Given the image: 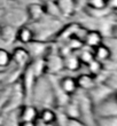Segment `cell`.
Returning <instances> with one entry per match:
<instances>
[{
  "label": "cell",
  "mask_w": 117,
  "mask_h": 126,
  "mask_svg": "<svg viewBox=\"0 0 117 126\" xmlns=\"http://www.w3.org/2000/svg\"><path fill=\"white\" fill-rule=\"evenodd\" d=\"M17 111L18 122H34L38 118V109L32 104H22Z\"/></svg>",
  "instance_id": "8992f818"
},
{
  "label": "cell",
  "mask_w": 117,
  "mask_h": 126,
  "mask_svg": "<svg viewBox=\"0 0 117 126\" xmlns=\"http://www.w3.org/2000/svg\"><path fill=\"white\" fill-rule=\"evenodd\" d=\"M12 62L10 53L5 48H0V68H8Z\"/></svg>",
  "instance_id": "cb8c5ba5"
},
{
  "label": "cell",
  "mask_w": 117,
  "mask_h": 126,
  "mask_svg": "<svg viewBox=\"0 0 117 126\" xmlns=\"http://www.w3.org/2000/svg\"><path fill=\"white\" fill-rule=\"evenodd\" d=\"M45 62V73L46 75H57L63 70V60L57 49L48 47L47 52L43 56Z\"/></svg>",
  "instance_id": "7a4b0ae2"
},
{
  "label": "cell",
  "mask_w": 117,
  "mask_h": 126,
  "mask_svg": "<svg viewBox=\"0 0 117 126\" xmlns=\"http://www.w3.org/2000/svg\"><path fill=\"white\" fill-rule=\"evenodd\" d=\"M3 120H5V115L0 112V126H2L3 124Z\"/></svg>",
  "instance_id": "f1b7e54d"
},
{
  "label": "cell",
  "mask_w": 117,
  "mask_h": 126,
  "mask_svg": "<svg viewBox=\"0 0 117 126\" xmlns=\"http://www.w3.org/2000/svg\"><path fill=\"white\" fill-rule=\"evenodd\" d=\"M43 6H44V10H45V15L46 16L55 18V20H61L62 18L61 12L59 9V7H57V3L55 0H45Z\"/></svg>",
  "instance_id": "e0dca14e"
},
{
  "label": "cell",
  "mask_w": 117,
  "mask_h": 126,
  "mask_svg": "<svg viewBox=\"0 0 117 126\" xmlns=\"http://www.w3.org/2000/svg\"><path fill=\"white\" fill-rule=\"evenodd\" d=\"M62 110L68 116V118H80V110H79L78 102L75 99H72V96L66 103V106L62 108Z\"/></svg>",
  "instance_id": "d6986e66"
},
{
  "label": "cell",
  "mask_w": 117,
  "mask_h": 126,
  "mask_svg": "<svg viewBox=\"0 0 117 126\" xmlns=\"http://www.w3.org/2000/svg\"><path fill=\"white\" fill-rule=\"evenodd\" d=\"M20 3L17 0H0V10L6 12V10L13 9V8H18Z\"/></svg>",
  "instance_id": "d4e9b609"
},
{
  "label": "cell",
  "mask_w": 117,
  "mask_h": 126,
  "mask_svg": "<svg viewBox=\"0 0 117 126\" xmlns=\"http://www.w3.org/2000/svg\"><path fill=\"white\" fill-rule=\"evenodd\" d=\"M59 86L61 91L68 96H72L77 93L78 87L76 83V78L71 76H64L61 79H59Z\"/></svg>",
  "instance_id": "30bf717a"
},
{
  "label": "cell",
  "mask_w": 117,
  "mask_h": 126,
  "mask_svg": "<svg viewBox=\"0 0 117 126\" xmlns=\"http://www.w3.org/2000/svg\"><path fill=\"white\" fill-rule=\"evenodd\" d=\"M16 32L17 28L6 23L1 24L0 25V40L7 45H10L16 40Z\"/></svg>",
  "instance_id": "7c38bea8"
},
{
  "label": "cell",
  "mask_w": 117,
  "mask_h": 126,
  "mask_svg": "<svg viewBox=\"0 0 117 126\" xmlns=\"http://www.w3.org/2000/svg\"><path fill=\"white\" fill-rule=\"evenodd\" d=\"M114 92L115 91H111L110 88H108L104 84L98 81V83L95 84V86L87 92V96L90 97L92 103L95 104V103H98L99 101H101V100H103L104 97H107L108 95H110V94L114 93Z\"/></svg>",
  "instance_id": "5b68a950"
},
{
  "label": "cell",
  "mask_w": 117,
  "mask_h": 126,
  "mask_svg": "<svg viewBox=\"0 0 117 126\" xmlns=\"http://www.w3.org/2000/svg\"><path fill=\"white\" fill-rule=\"evenodd\" d=\"M92 52H93L94 60L99 61L100 63H104L106 61L110 60V59H114V54L110 50V48L107 45H104L103 43L101 44V45H99V46H97L95 48H93Z\"/></svg>",
  "instance_id": "5bb4252c"
},
{
  "label": "cell",
  "mask_w": 117,
  "mask_h": 126,
  "mask_svg": "<svg viewBox=\"0 0 117 126\" xmlns=\"http://www.w3.org/2000/svg\"><path fill=\"white\" fill-rule=\"evenodd\" d=\"M2 20H6V24L13 25L15 28H20L24 25V22L28 21L27 13L22 12L18 8H13V9L6 10L2 14Z\"/></svg>",
  "instance_id": "3957f363"
},
{
  "label": "cell",
  "mask_w": 117,
  "mask_h": 126,
  "mask_svg": "<svg viewBox=\"0 0 117 126\" xmlns=\"http://www.w3.org/2000/svg\"><path fill=\"white\" fill-rule=\"evenodd\" d=\"M62 60H63V69H67L68 71H71V72L78 71L80 66L83 65L76 52H70V53L66 54L64 56H62Z\"/></svg>",
  "instance_id": "4fadbf2b"
},
{
  "label": "cell",
  "mask_w": 117,
  "mask_h": 126,
  "mask_svg": "<svg viewBox=\"0 0 117 126\" xmlns=\"http://www.w3.org/2000/svg\"><path fill=\"white\" fill-rule=\"evenodd\" d=\"M102 43H103V37L99 30H87L83 38V45L91 49L95 48Z\"/></svg>",
  "instance_id": "ba28073f"
},
{
  "label": "cell",
  "mask_w": 117,
  "mask_h": 126,
  "mask_svg": "<svg viewBox=\"0 0 117 126\" xmlns=\"http://www.w3.org/2000/svg\"><path fill=\"white\" fill-rule=\"evenodd\" d=\"M76 83H77L78 90L88 92L91 88H93L95 86V84L98 83L97 78L91 75V73H80L76 77Z\"/></svg>",
  "instance_id": "8fae6325"
},
{
  "label": "cell",
  "mask_w": 117,
  "mask_h": 126,
  "mask_svg": "<svg viewBox=\"0 0 117 126\" xmlns=\"http://www.w3.org/2000/svg\"><path fill=\"white\" fill-rule=\"evenodd\" d=\"M55 118H56V112L50 107H44L40 111H38V119L46 125L55 124Z\"/></svg>",
  "instance_id": "ac0fdd59"
},
{
  "label": "cell",
  "mask_w": 117,
  "mask_h": 126,
  "mask_svg": "<svg viewBox=\"0 0 117 126\" xmlns=\"http://www.w3.org/2000/svg\"><path fill=\"white\" fill-rule=\"evenodd\" d=\"M16 40H18L21 44H24V45H28L29 43H31L32 40H34V34L32 29L29 25H25V24L17 28Z\"/></svg>",
  "instance_id": "2e32d148"
},
{
  "label": "cell",
  "mask_w": 117,
  "mask_h": 126,
  "mask_svg": "<svg viewBox=\"0 0 117 126\" xmlns=\"http://www.w3.org/2000/svg\"><path fill=\"white\" fill-rule=\"evenodd\" d=\"M55 1L57 3L62 17H70L75 14L77 8V2L75 0H55Z\"/></svg>",
  "instance_id": "9a60e30c"
},
{
  "label": "cell",
  "mask_w": 117,
  "mask_h": 126,
  "mask_svg": "<svg viewBox=\"0 0 117 126\" xmlns=\"http://www.w3.org/2000/svg\"><path fill=\"white\" fill-rule=\"evenodd\" d=\"M78 53H77V56L78 59H79L80 63L82 64H84V65H86L87 63H90L91 61L93 60L94 57H93V52H92V49L91 48H80V49L77 50Z\"/></svg>",
  "instance_id": "ffe728a7"
},
{
  "label": "cell",
  "mask_w": 117,
  "mask_h": 126,
  "mask_svg": "<svg viewBox=\"0 0 117 126\" xmlns=\"http://www.w3.org/2000/svg\"><path fill=\"white\" fill-rule=\"evenodd\" d=\"M18 126H36L34 122H18Z\"/></svg>",
  "instance_id": "83f0119b"
},
{
  "label": "cell",
  "mask_w": 117,
  "mask_h": 126,
  "mask_svg": "<svg viewBox=\"0 0 117 126\" xmlns=\"http://www.w3.org/2000/svg\"><path fill=\"white\" fill-rule=\"evenodd\" d=\"M86 7L93 10L107 9V0H86Z\"/></svg>",
  "instance_id": "7402d4cb"
},
{
  "label": "cell",
  "mask_w": 117,
  "mask_h": 126,
  "mask_svg": "<svg viewBox=\"0 0 117 126\" xmlns=\"http://www.w3.org/2000/svg\"><path fill=\"white\" fill-rule=\"evenodd\" d=\"M27 17L28 21L32 23V22H37V21L41 20L43 17H45V10H44L43 3L39 2H31L27 6Z\"/></svg>",
  "instance_id": "52a82bcc"
},
{
  "label": "cell",
  "mask_w": 117,
  "mask_h": 126,
  "mask_svg": "<svg viewBox=\"0 0 117 126\" xmlns=\"http://www.w3.org/2000/svg\"><path fill=\"white\" fill-rule=\"evenodd\" d=\"M86 65H87V68H88V71H90L88 73L93 75L94 77L99 76V75L103 71V69H102V63H100L97 60H94V59L91 61L90 63H87Z\"/></svg>",
  "instance_id": "603a6c76"
},
{
  "label": "cell",
  "mask_w": 117,
  "mask_h": 126,
  "mask_svg": "<svg viewBox=\"0 0 117 126\" xmlns=\"http://www.w3.org/2000/svg\"><path fill=\"white\" fill-rule=\"evenodd\" d=\"M8 76H9V72L7 70H0V84L2 83Z\"/></svg>",
  "instance_id": "4316f807"
},
{
  "label": "cell",
  "mask_w": 117,
  "mask_h": 126,
  "mask_svg": "<svg viewBox=\"0 0 117 126\" xmlns=\"http://www.w3.org/2000/svg\"><path fill=\"white\" fill-rule=\"evenodd\" d=\"M94 126H117V116L95 117Z\"/></svg>",
  "instance_id": "44dd1931"
},
{
  "label": "cell",
  "mask_w": 117,
  "mask_h": 126,
  "mask_svg": "<svg viewBox=\"0 0 117 126\" xmlns=\"http://www.w3.org/2000/svg\"><path fill=\"white\" fill-rule=\"evenodd\" d=\"M10 56H12V61L15 63V65L18 69H22V70L31 62V56L29 54V52H28V49L25 47H22V46L14 48L13 52L10 53Z\"/></svg>",
  "instance_id": "277c9868"
},
{
  "label": "cell",
  "mask_w": 117,
  "mask_h": 126,
  "mask_svg": "<svg viewBox=\"0 0 117 126\" xmlns=\"http://www.w3.org/2000/svg\"><path fill=\"white\" fill-rule=\"evenodd\" d=\"M93 113L95 117H110L117 116V99L116 92L111 93L103 100L93 104Z\"/></svg>",
  "instance_id": "6da1fadb"
},
{
  "label": "cell",
  "mask_w": 117,
  "mask_h": 126,
  "mask_svg": "<svg viewBox=\"0 0 117 126\" xmlns=\"http://www.w3.org/2000/svg\"><path fill=\"white\" fill-rule=\"evenodd\" d=\"M67 126H87L80 118H69Z\"/></svg>",
  "instance_id": "484cf974"
},
{
  "label": "cell",
  "mask_w": 117,
  "mask_h": 126,
  "mask_svg": "<svg viewBox=\"0 0 117 126\" xmlns=\"http://www.w3.org/2000/svg\"><path fill=\"white\" fill-rule=\"evenodd\" d=\"M27 49L29 52L31 57H43L45 55V53L48 49V44L46 41H43V40H32L31 43H29L27 45Z\"/></svg>",
  "instance_id": "9c48e42d"
}]
</instances>
